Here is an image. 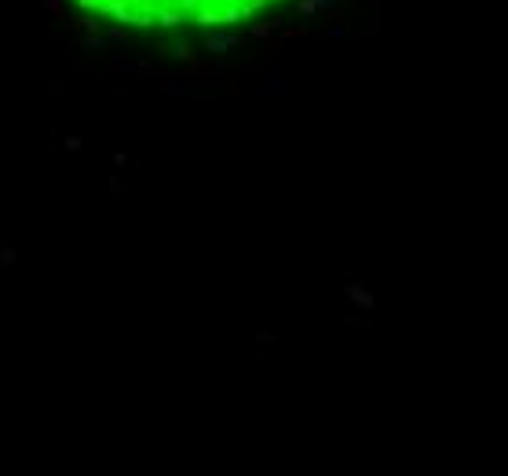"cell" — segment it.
I'll return each mask as SVG.
<instances>
[{"mask_svg":"<svg viewBox=\"0 0 508 476\" xmlns=\"http://www.w3.org/2000/svg\"><path fill=\"white\" fill-rule=\"evenodd\" d=\"M84 15L129 29H209L260 15L278 0H73Z\"/></svg>","mask_w":508,"mask_h":476,"instance_id":"6da1fadb","label":"cell"}]
</instances>
